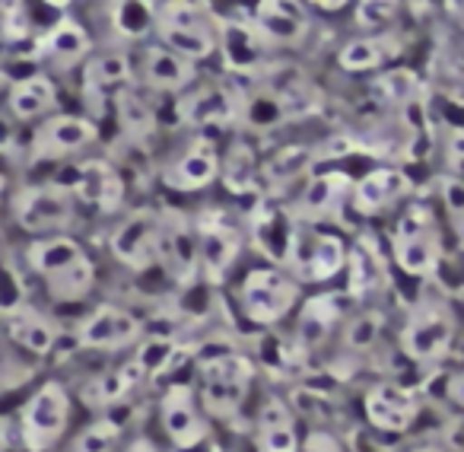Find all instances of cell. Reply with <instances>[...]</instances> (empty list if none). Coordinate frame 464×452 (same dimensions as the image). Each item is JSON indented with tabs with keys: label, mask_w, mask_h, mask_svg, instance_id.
Wrapping results in <instances>:
<instances>
[{
	"label": "cell",
	"mask_w": 464,
	"mask_h": 452,
	"mask_svg": "<svg viewBox=\"0 0 464 452\" xmlns=\"http://www.w3.org/2000/svg\"><path fill=\"white\" fill-rule=\"evenodd\" d=\"M347 449L350 452H394L392 446H385L379 437H375V433H369V430H353V433H350Z\"/></svg>",
	"instance_id": "cell-48"
},
{
	"label": "cell",
	"mask_w": 464,
	"mask_h": 452,
	"mask_svg": "<svg viewBox=\"0 0 464 452\" xmlns=\"http://www.w3.org/2000/svg\"><path fill=\"white\" fill-rule=\"evenodd\" d=\"M118 443H121V424L111 414H99L73 437L71 452H115Z\"/></svg>",
	"instance_id": "cell-44"
},
{
	"label": "cell",
	"mask_w": 464,
	"mask_h": 452,
	"mask_svg": "<svg viewBox=\"0 0 464 452\" xmlns=\"http://www.w3.org/2000/svg\"><path fill=\"white\" fill-rule=\"evenodd\" d=\"M29 306V287L23 278L20 265L10 255L0 252V316H14V312Z\"/></svg>",
	"instance_id": "cell-45"
},
{
	"label": "cell",
	"mask_w": 464,
	"mask_h": 452,
	"mask_svg": "<svg viewBox=\"0 0 464 452\" xmlns=\"http://www.w3.org/2000/svg\"><path fill=\"white\" fill-rule=\"evenodd\" d=\"M401 14V0H356L353 20L366 35L392 33V23Z\"/></svg>",
	"instance_id": "cell-46"
},
{
	"label": "cell",
	"mask_w": 464,
	"mask_h": 452,
	"mask_svg": "<svg viewBox=\"0 0 464 452\" xmlns=\"http://www.w3.org/2000/svg\"><path fill=\"white\" fill-rule=\"evenodd\" d=\"M35 54L48 64H54L58 71H71V67L86 64V58L92 54V35L73 16H61L54 26H48L35 42Z\"/></svg>",
	"instance_id": "cell-27"
},
{
	"label": "cell",
	"mask_w": 464,
	"mask_h": 452,
	"mask_svg": "<svg viewBox=\"0 0 464 452\" xmlns=\"http://www.w3.org/2000/svg\"><path fill=\"white\" fill-rule=\"evenodd\" d=\"M401 39L394 33H372V35H356V39L343 42L337 52V67L347 74H369L379 67L398 61Z\"/></svg>",
	"instance_id": "cell-34"
},
{
	"label": "cell",
	"mask_w": 464,
	"mask_h": 452,
	"mask_svg": "<svg viewBox=\"0 0 464 452\" xmlns=\"http://www.w3.org/2000/svg\"><path fill=\"white\" fill-rule=\"evenodd\" d=\"M219 166H223V156H219L217 143L207 141V137H194L172 162H166L160 172L162 185L172 188L181 194H194L210 188L219 179Z\"/></svg>",
	"instance_id": "cell-23"
},
{
	"label": "cell",
	"mask_w": 464,
	"mask_h": 452,
	"mask_svg": "<svg viewBox=\"0 0 464 452\" xmlns=\"http://www.w3.org/2000/svg\"><path fill=\"white\" fill-rule=\"evenodd\" d=\"M296 226H299V220H296V213H293V207L277 201L274 194H265V198L255 204V211L248 213L246 236L252 240L255 252H258L267 265L286 268Z\"/></svg>",
	"instance_id": "cell-16"
},
{
	"label": "cell",
	"mask_w": 464,
	"mask_h": 452,
	"mask_svg": "<svg viewBox=\"0 0 464 452\" xmlns=\"http://www.w3.org/2000/svg\"><path fill=\"white\" fill-rule=\"evenodd\" d=\"M10 449V420L0 414V452Z\"/></svg>",
	"instance_id": "cell-55"
},
{
	"label": "cell",
	"mask_w": 464,
	"mask_h": 452,
	"mask_svg": "<svg viewBox=\"0 0 464 452\" xmlns=\"http://www.w3.org/2000/svg\"><path fill=\"white\" fill-rule=\"evenodd\" d=\"M115 112L118 122H121L128 141L143 143L160 124V115H156V105L150 103L147 96L140 93V86H128L115 96Z\"/></svg>",
	"instance_id": "cell-41"
},
{
	"label": "cell",
	"mask_w": 464,
	"mask_h": 452,
	"mask_svg": "<svg viewBox=\"0 0 464 452\" xmlns=\"http://www.w3.org/2000/svg\"><path fill=\"white\" fill-rule=\"evenodd\" d=\"M347 255L350 246L337 230L299 223L290 246V259H286V271L299 284H328L337 274L347 271Z\"/></svg>",
	"instance_id": "cell-7"
},
{
	"label": "cell",
	"mask_w": 464,
	"mask_h": 452,
	"mask_svg": "<svg viewBox=\"0 0 464 452\" xmlns=\"http://www.w3.org/2000/svg\"><path fill=\"white\" fill-rule=\"evenodd\" d=\"M309 7L322 10V14H341V10H347L353 0H305Z\"/></svg>",
	"instance_id": "cell-52"
},
{
	"label": "cell",
	"mask_w": 464,
	"mask_h": 452,
	"mask_svg": "<svg viewBox=\"0 0 464 452\" xmlns=\"http://www.w3.org/2000/svg\"><path fill=\"white\" fill-rule=\"evenodd\" d=\"M353 182L343 169H324V172H312L299 194L290 201L293 213L299 223L324 226L341 220V213L353 204Z\"/></svg>",
	"instance_id": "cell-17"
},
{
	"label": "cell",
	"mask_w": 464,
	"mask_h": 452,
	"mask_svg": "<svg viewBox=\"0 0 464 452\" xmlns=\"http://www.w3.org/2000/svg\"><path fill=\"white\" fill-rule=\"evenodd\" d=\"M458 319L442 293H423L413 300L401 325V354L417 367H439L455 348Z\"/></svg>",
	"instance_id": "cell-2"
},
{
	"label": "cell",
	"mask_w": 464,
	"mask_h": 452,
	"mask_svg": "<svg viewBox=\"0 0 464 452\" xmlns=\"http://www.w3.org/2000/svg\"><path fill=\"white\" fill-rule=\"evenodd\" d=\"M388 280H392V274H388L385 249L375 242L372 233L356 236L347 255V297L372 300L379 293H385Z\"/></svg>",
	"instance_id": "cell-25"
},
{
	"label": "cell",
	"mask_w": 464,
	"mask_h": 452,
	"mask_svg": "<svg viewBox=\"0 0 464 452\" xmlns=\"http://www.w3.org/2000/svg\"><path fill=\"white\" fill-rule=\"evenodd\" d=\"M442 392H445V398H449L451 405L464 414V369H451V373H445Z\"/></svg>",
	"instance_id": "cell-49"
},
{
	"label": "cell",
	"mask_w": 464,
	"mask_h": 452,
	"mask_svg": "<svg viewBox=\"0 0 464 452\" xmlns=\"http://www.w3.org/2000/svg\"><path fill=\"white\" fill-rule=\"evenodd\" d=\"M143 386H147V382H143L140 369H137V363L128 357V360L118 363V367L99 369L96 376H90L86 386L80 388V398H83V405L90 408V411L111 414L115 408H121L130 395L140 392Z\"/></svg>",
	"instance_id": "cell-26"
},
{
	"label": "cell",
	"mask_w": 464,
	"mask_h": 452,
	"mask_svg": "<svg viewBox=\"0 0 464 452\" xmlns=\"http://www.w3.org/2000/svg\"><path fill=\"white\" fill-rule=\"evenodd\" d=\"M219 179L229 194H258L261 192V160L246 141L232 143L219 166Z\"/></svg>",
	"instance_id": "cell-39"
},
{
	"label": "cell",
	"mask_w": 464,
	"mask_h": 452,
	"mask_svg": "<svg viewBox=\"0 0 464 452\" xmlns=\"http://www.w3.org/2000/svg\"><path fill=\"white\" fill-rule=\"evenodd\" d=\"M143 338V319L130 312L128 306L102 303L90 310L73 329V341L80 350H99V354H115V350H134Z\"/></svg>",
	"instance_id": "cell-12"
},
{
	"label": "cell",
	"mask_w": 464,
	"mask_h": 452,
	"mask_svg": "<svg viewBox=\"0 0 464 452\" xmlns=\"http://www.w3.org/2000/svg\"><path fill=\"white\" fill-rule=\"evenodd\" d=\"M372 90L382 103L394 105V109H404V105L423 99V84H420L417 71H411V67H404V64L388 67V71L372 84Z\"/></svg>",
	"instance_id": "cell-43"
},
{
	"label": "cell",
	"mask_w": 464,
	"mask_h": 452,
	"mask_svg": "<svg viewBox=\"0 0 464 452\" xmlns=\"http://www.w3.org/2000/svg\"><path fill=\"white\" fill-rule=\"evenodd\" d=\"M156 418L166 439L181 452H194L210 437V418L204 414L194 382H169L156 401Z\"/></svg>",
	"instance_id": "cell-10"
},
{
	"label": "cell",
	"mask_w": 464,
	"mask_h": 452,
	"mask_svg": "<svg viewBox=\"0 0 464 452\" xmlns=\"http://www.w3.org/2000/svg\"><path fill=\"white\" fill-rule=\"evenodd\" d=\"M16 124L20 122H16L10 112H0V150H4V153H10V150L20 143V137H16Z\"/></svg>",
	"instance_id": "cell-50"
},
{
	"label": "cell",
	"mask_w": 464,
	"mask_h": 452,
	"mask_svg": "<svg viewBox=\"0 0 464 452\" xmlns=\"http://www.w3.org/2000/svg\"><path fill=\"white\" fill-rule=\"evenodd\" d=\"M286 401H290V408H293L296 418H305L312 427H322V430H331V424L341 418V408H337L334 395L324 392V388L296 382Z\"/></svg>",
	"instance_id": "cell-42"
},
{
	"label": "cell",
	"mask_w": 464,
	"mask_h": 452,
	"mask_svg": "<svg viewBox=\"0 0 464 452\" xmlns=\"http://www.w3.org/2000/svg\"><path fill=\"white\" fill-rule=\"evenodd\" d=\"M16 376H7V367H4V363H0V392H4V388H10V386H16Z\"/></svg>",
	"instance_id": "cell-57"
},
{
	"label": "cell",
	"mask_w": 464,
	"mask_h": 452,
	"mask_svg": "<svg viewBox=\"0 0 464 452\" xmlns=\"http://www.w3.org/2000/svg\"><path fill=\"white\" fill-rule=\"evenodd\" d=\"M347 300H350L347 293L324 290L299 306V322L293 338H296V344L309 357L341 335L343 322H347Z\"/></svg>",
	"instance_id": "cell-22"
},
{
	"label": "cell",
	"mask_w": 464,
	"mask_h": 452,
	"mask_svg": "<svg viewBox=\"0 0 464 452\" xmlns=\"http://www.w3.org/2000/svg\"><path fill=\"white\" fill-rule=\"evenodd\" d=\"M461 300H464V290H461Z\"/></svg>",
	"instance_id": "cell-61"
},
{
	"label": "cell",
	"mask_w": 464,
	"mask_h": 452,
	"mask_svg": "<svg viewBox=\"0 0 464 452\" xmlns=\"http://www.w3.org/2000/svg\"><path fill=\"white\" fill-rule=\"evenodd\" d=\"M255 367L258 369H267L274 373L277 379H286V382H296L305 376L309 369V354L296 344L293 335H280V331L267 329L265 335L258 338V354L252 357Z\"/></svg>",
	"instance_id": "cell-33"
},
{
	"label": "cell",
	"mask_w": 464,
	"mask_h": 452,
	"mask_svg": "<svg viewBox=\"0 0 464 452\" xmlns=\"http://www.w3.org/2000/svg\"><path fill=\"white\" fill-rule=\"evenodd\" d=\"M299 452H350V449L341 439V433L312 427V430L303 437V443H299Z\"/></svg>",
	"instance_id": "cell-47"
},
{
	"label": "cell",
	"mask_w": 464,
	"mask_h": 452,
	"mask_svg": "<svg viewBox=\"0 0 464 452\" xmlns=\"http://www.w3.org/2000/svg\"><path fill=\"white\" fill-rule=\"evenodd\" d=\"M411 452H449V449H445V446L439 443V439H423V443H417Z\"/></svg>",
	"instance_id": "cell-54"
},
{
	"label": "cell",
	"mask_w": 464,
	"mask_h": 452,
	"mask_svg": "<svg viewBox=\"0 0 464 452\" xmlns=\"http://www.w3.org/2000/svg\"><path fill=\"white\" fill-rule=\"evenodd\" d=\"M48 10H58V14H64V10H71L73 4H80V0H42Z\"/></svg>",
	"instance_id": "cell-56"
},
{
	"label": "cell",
	"mask_w": 464,
	"mask_h": 452,
	"mask_svg": "<svg viewBox=\"0 0 464 452\" xmlns=\"http://www.w3.org/2000/svg\"><path fill=\"white\" fill-rule=\"evenodd\" d=\"M219 16V14H217ZM219 58H223L226 71L239 74V77H261L267 67L274 64V48L265 45L252 26V14L248 16H219Z\"/></svg>",
	"instance_id": "cell-19"
},
{
	"label": "cell",
	"mask_w": 464,
	"mask_h": 452,
	"mask_svg": "<svg viewBox=\"0 0 464 452\" xmlns=\"http://www.w3.org/2000/svg\"><path fill=\"white\" fill-rule=\"evenodd\" d=\"M175 122L181 128L207 131L239 122V86L204 84L175 99Z\"/></svg>",
	"instance_id": "cell-18"
},
{
	"label": "cell",
	"mask_w": 464,
	"mask_h": 452,
	"mask_svg": "<svg viewBox=\"0 0 464 452\" xmlns=\"http://www.w3.org/2000/svg\"><path fill=\"white\" fill-rule=\"evenodd\" d=\"M290 401L280 395H267L255 418V449L258 452H299V424Z\"/></svg>",
	"instance_id": "cell-28"
},
{
	"label": "cell",
	"mask_w": 464,
	"mask_h": 452,
	"mask_svg": "<svg viewBox=\"0 0 464 452\" xmlns=\"http://www.w3.org/2000/svg\"><path fill=\"white\" fill-rule=\"evenodd\" d=\"M156 268L175 287H191L200 280V240L191 213L166 207L160 220V246H156Z\"/></svg>",
	"instance_id": "cell-9"
},
{
	"label": "cell",
	"mask_w": 464,
	"mask_h": 452,
	"mask_svg": "<svg viewBox=\"0 0 464 452\" xmlns=\"http://www.w3.org/2000/svg\"><path fill=\"white\" fill-rule=\"evenodd\" d=\"M239 124H246L248 131H258V134H271V131L290 124V115L274 93L252 84V90H239Z\"/></svg>",
	"instance_id": "cell-38"
},
{
	"label": "cell",
	"mask_w": 464,
	"mask_h": 452,
	"mask_svg": "<svg viewBox=\"0 0 464 452\" xmlns=\"http://www.w3.org/2000/svg\"><path fill=\"white\" fill-rule=\"evenodd\" d=\"M99 128L90 115H71V112H58V115L45 118V122L35 128L33 141L26 147L29 166H39V162H61L80 156L96 143Z\"/></svg>",
	"instance_id": "cell-13"
},
{
	"label": "cell",
	"mask_w": 464,
	"mask_h": 452,
	"mask_svg": "<svg viewBox=\"0 0 464 452\" xmlns=\"http://www.w3.org/2000/svg\"><path fill=\"white\" fill-rule=\"evenodd\" d=\"M10 213H14L16 226L29 236H54L67 233V226L77 220L80 204L73 192L64 182H35V185H23L10 201Z\"/></svg>",
	"instance_id": "cell-6"
},
{
	"label": "cell",
	"mask_w": 464,
	"mask_h": 452,
	"mask_svg": "<svg viewBox=\"0 0 464 452\" xmlns=\"http://www.w3.org/2000/svg\"><path fill=\"white\" fill-rule=\"evenodd\" d=\"M423 411V401L420 392L404 382L382 379L375 386L366 388L362 395V414H366V424L379 437H401L420 420Z\"/></svg>",
	"instance_id": "cell-15"
},
{
	"label": "cell",
	"mask_w": 464,
	"mask_h": 452,
	"mask_svg": "<svg viewBox=\"0 0 464 452\" xmlns=\"http://www.w3.org/2000/svg\"><path fill=\"white\" fill-rule=\"evenodd\" d=\"M194 223H198L200 240V280L223 284L248 240L246 220L232 217V211H226V207H204L194 217Z\"/></svg>",
	"instance_id": "cell-8"
},
{
	"label": "cell",
	"mask_w": 464,
	"mask_h": 452,
	"mask_svg": "<svg viewBox=\"0 0 464 452\" xmlns=\"http://www.w3.org/2000/svg\"><path fill=\"white\" fill-rule=\"evenodd\" d=\"M73 398L61 379H48L23 401L20 443L26 452H52L71 427Z\"/></svg>",
	"instance_id": "cell-5"
},
{
	"label": "cell",
	"mask_w": 464,
	"mask_h": 452,
	"mask_svg": "<svg viewBox=\"0 0 464 452\" xmlns=\"http://www.w3.org/2000/svg\"><path fill=\"white\" fill-rule=\"evenodd\" d=\"M124 452H160V449H156V443H153V439H147V437H137V439H130V443H128V449H124Z\"/></svg>",
	"instance_id": "cell-53"
},
{
	"label": "cell",
	"mask_w": 464,
	"mask_h": 452,
	"mask_svg": "<svg viewBox=\"0 0 464 452\" xmlns=\"http://www.w3.org/2000/svg\"><path fill=\"white\" fill-rule=\"evenodd\" d=\"M160 220L156 207H137L109 233V252L121 268L134 274H147L156 268V246H160Z\"/></svg>",
	"instance_id": "cell-14"
},
{
	"label": "cell",
	"mask_w": 464,
	"mask_h": 452,
	"mask_svg": "<svg viewBox=\"0 0 464 452\" xmlns=\"http://www.w3.org/2000/svg\"><path fill=\"white\" fill-rule=\"evenodd\" d=\"M194 360V392L213 420H236L252 395L258 367L229 341H204L191 348Z\"/></svg>",
	"instance_id": "cell-1"
},
{
	"label": "cell",
	"mask_w": 464,
	"mask_h": 452,
	"mask_svg": "<svg viewBox=\"0 0 464 452\" xmlns=\"http://www.w3.org/2000/svg\"><path fill=\"white\" fill-rule=\"evenodd\" d=\"M4 335H7L16 348H23L33 357L54 354V350L61 348V341H64L58 325H54L45 312L33 310V306L14 312V316H4Z\"/></svg>",
	"instance_id": "cell-32"
},
{
	"label": "cell",
	"mask_w": 464,
	"mask_h": 452,
	"mask_svg": "<svg viewBox=\"0 0 464 452\" xmlns=\"http://www.w3.org/2000/svg\"><path fill=\"white\" fill-rule=\"evenodd\" d=\"M252 26L267 48H299L312 33V14L305 0H258L252 7Z\"/></svg>",
	"instance_id": "cell-20"
},
{
	"label": "cell",
	"mask_w": 464,
	"mask_h": 452,
	"mask_svg": "<svg viewBox=\"0 0 464 452\" xmlns=\"http://www.w3.org/2000/svg\"><path fill=\"white\" fill-rule=\"evenodd\" d=\"M385 325H388V316L385 310L379 306H366V310L353 312V316L343 322L341 329V350L353 360H362V357L375 354L382 344V335H385Z\"/></svg>",
	"instance_id": "cell-37"
},
{
	"label": "cell",
	"mask_w": 464,
	"mask_h": 452,
	"mask_svg": "<svg viewBox=\"0 0 464 452\" xmlns=\"http://www.w3.org/2000/svg\"><path fill=\"white\" fill-rule=\"evenodd\" d=\"M80 84H83V96H105V93H121L134 86V58L124 48H102L86 58L83 71H80Z\"/></svg>",
	"instance_id": "cell-29"
},
{
	"label": "cell",
	"mask_w": 464,
	"mask_h": 452,
	"mask_svg": "<svg viewBox=\"0 0 464 452\" xmlns=\"http://www.w3.org/2000/svg\"><path fill=\"white\" fill-rule=\"evenodd\" d=\"M61 182L71 188L80 207L99 213V217H111L124 207V194H128L124 175L105 156H86V160L71 162V175Z\"/></svg>",
	"instance_id": "cell-11"
},
{
	"label": "cell",
	"mask_w": 464,
	"mask_h": 452,
	"mask_svg": "<svg viewBox=\"0 0 464 452\" xmlns=\"http://www.w3.org/2000/svg\"><path fill=\"white\" fill-rule=\"evenodd\" d=\"M20 4H26V0H0V16L10 14L14 7H20Z\"/></svg>",
	"instance_id": "cell-58"
},
{
	"label": "cell",
	"mask_w": 464,
	"mask_h": 452,
	"mask_svg": "<svg viewBox=\"0 0 464 452\" xmlns=\"http://www.w3.org/2000/svg\"><path fill=\"white\" fill-rule=\"evenodd\" d=\"M392 261L407 278L426 280L442 265V230L436 211L430 204L413 201L394 223L392 233Z\"/></svg>",
	"instance_id": "cell-3"
},
{
	"label": "cell",
	"mask_w": 464,
	"mask_h": 452,
	"mask_svg": "<svg viewBox=\"0 0 464 452\" xmlns=\"http://www.w3.org/2000/svg\"><path fill=\"white\" fill-rule=\"evenodd\" d=\"M303 300V284L286 268L258 265L239 284V310L258 329H277Z\"/></svg>",
	"instance_id": "cell-4"
},
{
	"label": "cell",
	"mask_w": 464,
	"mask_h": 452,
	"mask_svg": "<svg viewBox=\"0 0 464 452\" xmlns=\"http://www.w3.org/2000/svg\"><path fill=\"white\" fill-rule=\"evenodd\" d=\"M413 194V179L401 166H375L362 179L353 182V211L360 217H379L382 211H392L401 201Z\"/></svg>",
	"instance_id": "cell-24"
},
{
	"label": "cell",
	"mask_w": 464,
	"mask_h": 452,
	"mask_svg": "<svg viewBox=\"0 0 464 452\" xmlns=\"http://www.w3.org/2000/svg\"><path fill=\"white\" fill-rule=\"evenodd\" d=\"M4 188H7V175L0 172V194H4Z\"/></svg>",
	"instance_id": "cell-60"
},
{
	"label": "cell",
	"mask_w": 464,
	"mask_h": 452,
	"mask_svg": "<svg viewBox=\"0 0 464 452\" xmlns=\"http://www.w3.org/2000/svg\"><path fill=\"white\" fill-rule=\"evenodd\" d=\"M449 452H464V418H451L445 437L439 439Z\"/></svg>",
	"instance_id": "cell-51"
},
{
	"label": "cell",
	"mask_w": 464,
	"mask_h": 452,
	"mask_svg": "<svg viewBox=\"0 0 464 452\" xmlns=\"http://www.w3.org/2000/svg\"><path fill=\"white\" fill-rule=\"evenodd\" d=\"M111 33L121 42H147L156 35V0H109L105 4Z\"/></svg>",
	"instance_id": "cell-36"
},
{
	"label": "cell",
	"mask_w": 464,
	"mask_h": 452,
	"mask_svg": "<svg viewBox=\"0 0 464 452\" xmlns=\"http://www.w3.org/2000/svg\"><path fill=\"white\" fill-rule=\"evenodd\" d=\"M83 255H86L83 242L73 240V236H67V233L39 236V240H33L26 249H23V261H26V268L42 280H48L52 274L64 271L67 265H73V261L83 259Z\"/></svg>",
	"instance_id": "cell-35"
},
{
	"label": "cell",
	"mask_w": 464,
	"mask_h": 452,
	"mask_svg": "<svg viewBox=\"0 0 464 452\" xmlns=\"http://www.w3.org/2000/svg\"><path fill=\"white\" fill-rule=\"evenodd\" d=\"M48 290V300L58 306H73L80 300H86L96 287V265H92L90 252L83 259H77L73 265H67L64 271L52 274L48 280H42Z\"/></svg>",
	"instance_id": "cell-40"
},
{
	"label": "cell",
	"mask_w": 464,
	"mask_h": 452,
	"mask_svg": "<svg viewBox=\"0 0 464 452\" xmlns=\"http://www.w3.org/2000/svg\"><path fill=\"white\" fill-rule=\"evenodd\" d=\"M134 80L137 86H143L147 93L156 96H175L188 93L198 80V64L185 61L181 54H175L172 48L160 45V42H150L143 45L140 61L134 67Z\"/></svg>",
	"instance_id": "cell-21"
},
{
	"label": "cell",
	"mask_w": 464,
	"mask_h": 452,
	"mask_svg": "<svg viewBox=\"0 0 464 452\" xmlns=\"http://www.w3.org/2000/svg\"><path fill=\"white\" fill-rule=\"evenodd\" d=\"M455 230H458V242H461V249H464V213L455 217Z\"/></svg>",
	"instance_id": "cell-59"
},
{
	"label": "cell",
	"mask_w": 464,
	"mask_h": 452,
	"mask_svg": "<svg viewBox=\"0 0 464 452\" xmlns=\"http://www.w3.org/2000/svg\"><path fill=\"white\" fill-rule=\"evenodd\" d=\"M318 169L315 147L312 143H284L271 156L261 160V188L271 194L286 192L296 182H305Z\"/></svg>",
	"instance_id": "cell-30"
},
{
	"label": "cell",
	"mask_w": 464,
	"mask_h": 452,
	"mask_svg": "<svg viewBox=\"0 0 464 452\" xmlns=\"http://www.w3.org/2000/svg\"><path fill=\"white\" fill-rule=\"evenodd\" d=\"M7 112L20 124H29V122L42 124L45 118L58 115V84H54L45 71L35 74V77L20 80V84H14L7 93Z\"/></svg>",
	"instance_id": "cell-31"
}]
</instances>
